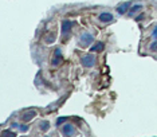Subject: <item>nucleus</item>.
I'll return each mask as SVG.
<instances>
[{
  "instance_id": "nucleus-5",
  "label": "nucleus",
  "mask_w": 157,
  "mask_h": 137,
  "mask_svg": "<svg viewBox=\"0 0 157 137\" xmlns=\"http://www.w3.org/2000/svg\"><path fill=\"white\" fill-rule=\"evenodd\" d=\"M60 133L66 137L67 136H74L75 135V128H74L71 124H65L62 128H60Z\"/></svg>"
},
{
  "instance_id": "nucleus-12",
  "label": "nucleus",
  "mask_w": 157,
  "mask_h": 137,
  "mask_svg": "<svg viewBox=\"0 0 157 137\" xmlns=\"http://www.w3.org/2000/svg\"><path fill=\"white\" fill-rule=\"evenodd\" d=\"M2 136H3V137H6V136L15 137V136H16V133H15V132H11L10 129H6V131H3V132H2Z\"/></svg>"
},
{
  "instance_id": "nucleus-1",
  "label": "nucleus",
  "mask_w": 157,
  "mask_h": 137,
  "mask_svg": "<svg viewBox=\"0 0 157 137\" xmlns=\"http://www.w3.org/2000/svg\"><path fill=\"white\" fill-rule=\"evenodd\" d=\"M93 42H94V37H93L91 34H89V32H83L79 37L78 46H79V47H89Z\"/></svg>"
},
{
  "instance_id": "nucleus-15",
  "label": "nucleus",
  "mask_w": 157,
  "mask_h": 137,
  "mask_svg": "<svg viewBox=\"0 0 157 137\" xmlns=\"http://www.w3.org/2000/svg\"><path fill=\"white\" fill-rule=\"evenodd\" d=\"M20 132H23V133H26L27 131H30V127L28 125H20Z\"/></svg>"
},
{
  "instance_id": "nucleus-11",
  "label": "nucleus",
  "mask_w": 157,
  "mask_h": 137,
  "mask_svg": "<svg viewBox=\"0 0 157 137\" xmlns=\"http://www.w3.org/2000/svg\"><path fill=\"white\" fill-rule=\"evenodd\" d=\"M38 128H39V131H42V132H47L48 129H50V121H47V120H42L40 122H39Z\"/></svg>"
},
{
  "instance_id": "nucleus-14",
  "label": "nucleus",
  "mask_w": 157,
  "mask_h": 137,
  "mask_svg": "<svg viewBox=\"0 0 157 137\" xmlns=\"http://www.w3.org/2000/svg\"><path fill=\"white\" fill-rule=\"evenodd\" d=\"M66 121H67V117H59L58 120H56V125H58V127H59L60 124H65Z\"/></svg>"
},
{
  "instance_id": "nucleus-18",
  "label": "nucleus",
  "mask_w": 157,
  "mask_h": 137,
  "mask_svg": "<svg viewBox=\"0 0 157 137\" xmlns=\"http://www.w3.org/2000/svg\"><path fill=\"white\" fill-rule=\"evenodd\" d=\"M11 128L19 129V128H20V124H17V122H12V124H11Z\"/></svg>"
},
{
  "instance_id": "nucleus-2",
  "label": "nucleus",
  "mask_w": 157,
  "mask_h": 137,
  "mask_svg": "<svg viewBox=\"0 0 157 137\" xmlns=\"http://www.w3.org/2000/svg\"><path fill=\"white\" fill-rule=\"evenodd\" d=\"M94 53H90V54H87V55H85L83 58L81 59V62H82V66H85V67H87V68H90L93 67L95 65V55H93Z\"/></svg>"
},
{
  "instance_id": "nucleus-8",
  "label": "nucleus",
  "mask_w": 157,
  "mask_h": 137,
  "mask_svg": "<svg viewBox=\"0 0 157 137\" xmlns=\"http://www.w3.org/2000/svg\"><path fill=\"white\" fill-rule=\"evenodd\" d=\"M98 19H99V22H102V23H110V22L114 19V16L110 12H102V14H99Z\"/></svg>"
},
{
  "instance_id": "nucleus-17",
  "label": "nucleus",
  "mask_w": 157,
  "mask_h": 137,
  "mask_svg": "<svg viewBox=\"0 0 157 137\" xmlns=\"http://www.w3.org/2000/svg\"><path fill=\"white\" fill-rule=\"evenodd\" d=\"M152 37L155 38V39H157V26L153 28V31H152Z\"/></svg>"
},
{
  "instance_id": "nucleus-13",
  "label": "nucleus",
  "mask_w": 157,
  "mask_h": 137,
  "mask_svg": "<svg viewBox=\"0 0 157 137\" xmlns=\"http://www.w3.org/2000/svg\"><path fill=\"white\" fill-rule=\"evenodd\" d=\"M149 50H151L152 53H157V39L156 41H153L151 45H149Z\"/></svg>"
},
{
  "instance_id": "nucleus-16",
  "label": "nucleus",
  "mask_w": 157,
  "mask_h": 137,
  "mask_svg": "<svg viewBox=\"0 0 157 137\" xmlns=\"http://www.w3.org/2000/svg\"><path fill=\"white\" fill-rule=\"evenodd\" d=\"M54 41H55V37H47V38H46V42H47V43H52Z\"/></svg>"
},
{
  "instance_id": "nucleus-4",
  "label": "nucleus",
  "mask_w": 157,
  "mask_h": 137,
  "mask_svg": "<svg viewBox=\"0 0 157 137\" xmlns=\"http://www.w3.org/2000/svg\"><path fill=\"white\" fill-rule=\"evenodd\" d=\"M62 61H63V57H62L60 49H55L54 57H52V59H51V65L52 66H59V65L62 63Z\"/></svg>"
},
{
  "instance_id": "nucleus-19",
  "label": "nucleus",
  "mask_w": 157,
  "mask_h": 137,
  "mask_svg": "<svg viewBox=\"0 0 157 137\" xmlns=\"http://www.w3.org/2000/svg\"><path fill=\"white\" fill-rule=\"evenodd\" d=\"M142 18H144V12H141V14H140V15H138L137 18H136V22H140V20L142 19Z\"/></svg>"
},
{
  "instance_id": "nucleus-9",
  "label": "nucleus",
  "mask_w": 157,
  "mask_h": 137,
  "mask_svg": "<svg viewBox=\"0 0 157 137\" xmlns=\"http://www.w3.org/2000/svg\"><path fill=\"white\" fill-rule=\"evenodd\" d=\"M105 49V43L103 42H97L95 45H93L90 47V53H101Z\"/></svg>"
},
{
  "instance_id": "nucleus-3",
  "label": "nucleus",
  "mask_w": 157,
  "mask_h": 137,
  "mask_svg": "<svg viewBox=\"0 0 157 137\" xmlns=\"http://www.w3.org/2000/svg\"><path fill=\"white\" fill-rule=\"evenodd\" d=\"M73 26H74V23L71 20H63L62 22V26H60V32H62L63 37H66V35L71 31Z\"/></svg>"
},
{
  "instance_id": "nucleus-6",
  "label": "nucleus",
  "mask_w": 157,
  "mask_h": 137,
  "mask_svg": "<svg viewBox=\"0 0 157 137\" xmlns=\"http://www.w3.org/2000/svg\"><path fill=\"white\" fill-rule=\"evenodd\" d=\"M132 6V2H124L121 4L117 6L116 11L118 12V15H125V12H129V8Z\"/></svg>"
},
{
  "instance_id": "nucleus-10",
  "label": "nucleus",
  "mask_w": 157,
  "mask_h": 137,
  "mask_svg": "<svg viewBox=\"0 0 157 137\" xmlns=\"http://www.w3.org/2000/svg\"><path fill=\"white\" fill-rule=\"evenodd\" d=\"M141 10H142V4H134L133 7H130V8H129L128 15H129V16H134L136 14H138Z\"/></svg>"
},
{
  "instance_id": "nucleus-7",
  "label": "nucleus",
  "mask_w": 157,
  "mask_h": 137,
  "mask_svg": "<svg viewBox=\"0 0 157 137\" xmlns=\"http://www.w3.org/2000/svg\"><path fill=\"white\" fill-rule=\"evenodd\" d=\"M35 116H36V112L33 110V109H30V110L26 112V113L22 116V121L23 122H30L31 120H34Z\"/></svg>"
}]
</instances>
